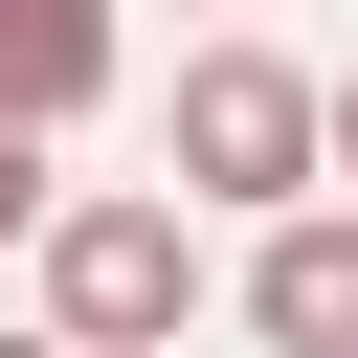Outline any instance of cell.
Here are the masks:
<instances>
[{
  "instance_id": "4",
  "label": "cell",
  "mask_w": 358,
  "mask_h": 358,
  "mask_svg": "<svg viewBox=\"0 0 358 358\" xmlns=\"http://www.w3.org/2000/svg\"><path fill=\"white\" fill-rule=\"evenodd\" d=\"M90 90H112V22L90 0H0V134H67Z\"/></svg>"
},
{
  "instance_id": "6",
  "label": "cell",
  "mask_w": 358,
  "mask_h": 358,
  "mask_svg": "<svg viewBox=\"0 0 358 358\" xmlns=\"http://www.w3.org/2000/svg\"><path fill=\"white\" fill-rule=\"evenodd\" d=\"M336 201H358V67H336Z\"/></svg>"
},
{
  "instance_id": "1",
  "label": "cell",
  "mask_w": 358,
  "mask_h": 358,
  "mask_svg": "<svg viewBox=\"0 0 358 358\" xmlns=\"http://www.w3.org/2000/svg\"><path fill=\"white\" fill-rule=\"evenodd\" d=\"M157 134H179V224L201 201H246V224H313L336 201V67H291V45H201Z\"/></svg>"
},
{
  "instance_id": "3",
  "label": "cell",
  "mask_w": 358,
  "mask_h": 358,
  "mask_svg": "<svg viewBox=\"0 0 358 358\" xmlns=\"http://www.w3.org/2000/svg\"><path fill=\"white\" fill-rule=\"evenodd\" d=\"M246 336L268 358H358V201H313V224L246 246Z\"/></svg>"
},
{
  "instance_id": "5",
  "label": "cell",
  "mask_w": 358,
  "mask_h": 358,
  "mask_svg": "<svg viewBox=\"0 0 358 358\" xmlns=\"http://www.w3.org/2000/svg\"><path fill=\"white\" fill-rule=\"evenodd\" d=\"M67 201H45V134H0V246H45Z\"/></svg>"
},
{
  "instance_id": "2",
  "label": "cell",
  "mask_w": 358,
  "mask_h": 358,
  "mask_svg": "<svg viewBox=\"0 0 358 358\" xmlns=\"http://www.w3.org/2000/svg\"><path fill=\"white\" fill-rule=\"evenodd\" d=\"M179 313H201V224L157 179H112V201L45 224V336L67 358H179Z\"/></svg>"
},
{
  "instance_id": "7",
  "label": "cell",
  "mask_w": 358,
  "mask_h": 358,
  "mask_svg": "<svg viewBox=\"0 0 358 358\" xmlns=\"http://www.w3.org/2000/svg\"><path fill=\"white\" fill-rule=\"evenodd\" d=\"M0 358H67V336H0Z\"/></svg>"
}]
</instances>
